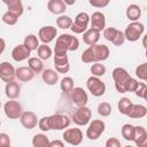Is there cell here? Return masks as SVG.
I'll return each instance as SVG.
<instances>
[{
  "instance_id": "obj_52",
  "label": "cell",
  "mask_w": 147,
  "mask_h": 147,
  "mask_svg": "<svg viewBox=\"0 0 147 147\" xmlns=\"http://www.w3.org/2000/svg\"><path fill=\"white\" fill-rule=\"evenodd\" d=\"M1 44H2V46H1L0 53H2V52H3V49H5V39H3V38H1Z\"/></svg>"
},
{
  "instance_id": "obj_25",
  "label": "cell",
  "mask_w": 147,
  "mask_h": 147,
  "mask_svg": "<svg viewBox=\"0 0 147 147\" xmlns=\"http://www.w3.org/2000/svg\"><path fill=\"white\" fill-rule=\"evenodd\" d=\"M41 78L47 85H55L59 82V72L53 69H46L42 71Z\"/></svg>"
},
{
  "instance_id": "obj_43",
  "label": "cell",
  "mask_w": 147,
  "mask_h": 147,
  "mask_svg": "<svg viewBox=\"0 0 147 147\" xmlns=\"http://www.w3.org/2000/svg\"><path fill=\"white\" fill-rule=\"evenodd\" d=\"M138 84H139V82L137 79H134L133 77H131L125 84V92H136Z\"/></svg>"
},
{
  "instance_id": "obj_9",
  "label": "cell",
  "mask_w": 147,
  "mask_h": 147,
  "mask_svg": "<svg viewBox=\"0 0 147 147\" xmlns=\"http://www.w3.org/2000/svg\"><path fill=\"white\" fill-rule=\"evenodd\" d=\"M92 117V111L88 107L77 108L72 114V121L77 125H86L90 123Z\"/></svg>"
},
{
  "instance_id": "obj_38",
  "label": "cell",
  "mask_w": 147,
  "mask_h": 147,
  "mask_svg": "<svg viewBox=\"0 0 147 147\" xmlns=\"http://www.w3.org/2000/svg\"><path fill=\"white\" fill-rule=\"evenodd\" d=\"M1 20H2V22H3L5 24H7V25H15V24L17 23V21H18V16L15 15L14 13L7 10V11L2 15Z\"/></svg>"
},
{
  "instance_id": "obj_44",
  "label": "cell",
  "mask_w": 147,
  "mask_h": 147,
  "mask_svg": "<svg viewBox=\"0 0 147 147\" xmlns=\"http://www.w3.org/2000/svg\"><path fill=\"white\" fill-rule=\"evenodd\" d=\"M88 3L95 8H103L109 5V0H88Z\"/></svg>"
},
{
  "instance_id": "obj_5",
  "label": "cell",
  "mask_w": 147,
  "mask_h": 147,
  "mask_svg": "<svg viewBox=\"0 0 147 147\" xmlns=\"http://www.w3.org/2000/svg\"><path fill=\"white\" fill-rule=\"evenodd\" d=\"M145 31V26L142 23L140 22H131L125 31H124V34H125V39L129 40V41H137L144 33Z\"/></svg>"
},
{
  "instance_id": "obj_18",
  "label": "cell",
  "mask_w": 147,
  "mask_h": 147,
  "mask_svg": "<svg viewBox=\"0 0 147 147\" xmlns=\"http://www.w3.org/2000/svg\"><path fill=\"white\" fill-rule=\"evenodd\" d=\"M47 9L55 15H63V13L67 10V5L63 0H49L47 2Z\"/></svg>"
},
{
  "instance_id": "obj_41",
  "label": "cell",
  "mask_w": 147,
  "mask_h": 147,
  "mask_svg": "<svg viewBox=\"0 0 147 147\" xmlns=\"http://www.w3.org/2000/svg\"><path fill=\"white\" fill-rule=\"evenodd\" d=\"M117 33H118V30L115 29V28H113V26L106 28L103 30V37H105V39L108 40V41H110V42H113L115 40V38L117 37Z\"/></svg>"
},
{
  "instance_id": "obj_54",
  "label": "cell",
  "mask_w": 147,
  "mask_h": 147,
  "mask_svg": "<svg viewBox=\"0 0 147 147\" xmlns=\"http://www.w3.org/2000/svg\"><path fill=\"white\" fill-rule=\"evenodd\" d=\"M145 56H146V59H147V48H145Z\"/></svg>"
},
{
  "instance_id": "obj_21",
  "label": "cell",
  "mask_w": 147,
  "mask_h": 147,
  "mask_svg": "<svg viewBox=\"0 0 147 147\" xmlns=\"http://www.w3.org/2000/svg\"><path fill=\"white\" fill-rule=\"evenodd\" d=\"M134 142H136L137 147H147V131L141 125L136 126Z\"/></svg>"
},
{
  "instance_id": "obj_30",
  "label": "cell",
  "mask_w": 147,
  "mask_h": 147,
  "mask_svg": "<svg viewBox=\"0 0 147 147\" xmlns=\"http://www.w3.org/2000/svg\"><path fill=\"white\" fill-rule=\"evenodd\" d=\"M28 67L34 72V74H40L44 71V64L42 60L39 57H30L28 60Z\"/></svg>"
},
{
  "instance_id": "obj_32",
  "label": "cell",
  "mask_w": 147,
  "mask_h": 147,
  "mask_svg": "<svg viewBox=\"0 0 147 147\" xmlns=\"http://www.w3.org/2000/svg\"><path fill=\"white\" fill-rule=\"evenodd\" d=\"M68 47H69V51L70 52H74V51H77L78 47H79V40L77 39V37L75 36H71V34H68V33H63L62 34Z\"/></svg>"
},
{
  "instance_id": "obj_39",
  "label": "cell",
  "mask_w": 147,
  "mask_h": 147,
  "mask_svg": "<svg viewBox=\"0 0 147 147\" xmlns=\"http://www.w3.org/2000/svg\"><path fill=\"white\" fill-rule=\"evenodd\" d=\"M98 114L102 117H107L111 114V106L108 103V102H101L98 105Z\"/></svg>"
},
{
  "instance_id": "obj_28",
  "label": "cell",
  "mask_w": 147,
  "mask_h": 147,
  "mask_svg": "<svg viewBox=\"0 0 147 147\" xmlns=\"http://www.w3.org/2000/svg\"><path fill=\"white\" fill-rule=\"evenodd\" d=\"M32 146L33 147H49L51 140L44 133H37L32 138Z\"/></svg>"
},
{
  "instance_id": "obj_55",
  "label": "cell",
  "mask_w": 147,
  "mask_h": 147,
  "mask_svg": "<svg viewBox=\"0 0 147 147\" xmlns=\"http://www.w3.org/2000/svg\"><path fill=\"white\" fill-rule=\"evenodd\" d=\"M124 147H133V146H130V145H127V146H124Z\"/></svg>"
},
{
  "instance_id": "obj_46",
  "label": "cell",
  "mask_w": 147,
  "mask_h": 147,
  "mask_svg": "<svg viewBox=\"0 0 147 147\" xmlns=\"http://www.w3.org/2000/svg\"><path fill=\"white\" fill-rule=\"evenodd\" d=\"M125 40H126V39H125V34H124V32H122V31L118 30L117 37L115 38V40L113 41V44H114L115 46H122V45L124 44Z\"/></svg>"
},
{
  "instance_id": "obj_27",
  "label": "cell",
  "mask_w": 147,
  "mask_h": 147,
  "mask_svg": "<svg viewBox=\"0 0 147 147\" xmlns=\"http://www.w3.org/2000/svg\"><path fill=\"white\" fill-rule=\"evenodd\" d=\"M146 114H147V109H146L145 106H142V105H134L133 103L131 106V108H130V110H129L126 116H129L131 118H142V117L146 116Z\"/></svg>"
},
{
  "instance_id": "obj_33",
  "label": "cell",
  "mask_w": 147,
  "mask_h": 147,
  "mask_svg": "<svg viewBox=\"0 0 147 147\" xmlns=\"http://www.w3.org/2000/svg\"><path fill=\"white\" fill-rule=\"evenodd\" d=\"M132 105H133L132 101H131L129 98H125V96H124V98L119 99V101H118V103H117V108H118V110H119L121 114L127 115V113H129V110H130V108H131Z\"/></svg>"
},
{
  "instance_id": "obj_15",
  "label": "cell",
  "mask_w": 147,
  "mask_h": 147,
  "mask_svg": "<svg viewBox=\"0 0 147 147\" xmlns=\"http://www.w3.org/2000/svg\"><path fill=\"white\" fill-rule=\"evenodd\" d=\"M20 122H21L23 127H25L28 130H31V129L37 126L39 121L37 118V115L33 111H23L22 116L20 117Z\"/></svg>"
},
{
  "instance_id": "obj_10",
  "label": "cell",
  "mask_w": 147,
  "mask_h": 147,
  "mask_svg": "<svg viewBox=\"0 0 147 147\" xmlns=\"http://www.w3.org/2000/svg\"><path fill=\"white\" fill-rule=\"evenodd\" d=\"M70 125V118L63 114H54L49 116L51 130H64Z\"/></svg>"
},
{
  "instance_id": "obj_29",
  "label": "cell",
  "mask_w": 147,
  "mask_h": 147,
  "mask_svg": "<svg viewBox=\"0 0 147 147\" xmlns=\"http://www.w3.org/2000/svg\"><path fill=\"white\" fill-rule=\"evenodd\" d=\"M122 137L127 140V141H134V136H136V126L132 124H124L122 126Z\"/></svg>"
},
{
  "instance_id": "obj_3",
  "label": "cell",
  "mask_w": 147,
  "mask_h": 147,
  "mask_svg": "<svg viewBox=\"0 0 147 147\" xmlns=\"http://www.w3.org/2000/svg\"><path fill=\"white\" fill-rule=\"evenodd\" d=\"M90 21H91V16L87 13L82 11V13L77 14V16L75 17V21H74L70 29L74 33H78V34L79 33H85L88 30L87 26H88Z\"/></svg>"
},
{
  "instance_id": "obj_20",
  "label": "cell",
  "mask_w": 147,
  "mask_h": 147,
  "mask_svg": "<svg viewBox=\"0 0 147 147\" xmlns=\"http://www.w3.org/2000/svg\"><path fill=\"white\" fill-rule=\"evenodd\" d=\"M5 93H6V96L9 100H15L21 94V86H20V84L16 83V82L7 83L6 87H5Z\"/></svg>"
},
{
  "instance_id": "obj_8",
  "label": "cell",
  "mask_w": 147,
  "mask_h": 147,
  "mask_svg": "<svg viewBox=\"0 0 147 147\" xmlns=\"http://www.w3.org/2000/svg\"><path fill=\"white\" fill-rule=\"evenodd\" d=\"M63 139L65 142L72 146H78L83 141V132L78 127H70L64 130L63 132Z\"/></svg>"
},
{
  "instance_id": "obj_2",
  "label": "cell",
  "mask_w": 147,
  "mask_h": 147,
  "mask_svg": "<svg viewBox=\"0 0 147 147\" xmlns=\"http://www.w3.org/2000/svg\"><path fill=\"white\" fill-rule=\"evenodd\" d=\"M111 76H113V79H114V83H115L116 91L119 92V93H126L125 92V84L131 78L129 72L124 68L117 67V68H115L113 70Z\"/></svg>"
},
{
  "instance_id": "obj_34",
  "label": "cell",
  "mask_w": 147,
  "mask_h": 147,
  "mask_svg": "<svg viewBox=\"0 0 147 147\" xmlns=\"http://www.w3.org/2000/svg\"><path fill=\"white\" fill-rule=\"evenodd\" d=\"M74 21L71 20L70 16H67V15H61L56 18V25L60 28V29H70L71 25H72Z\"/></svg>"
},
{
  "instance_id": "obj_24",
  "label": "cell",
  "mask_w": 147,
  "mask_h": 147,
  "mask_svg": "<svg viewBox=\"0 0 147 147\" xmlns=\"http://www.w3.org/2000/svg\"><path fill=\"white\" fill-rule=\"evenodd\" d=\"M3 2L7 5L8 11L14 13L18 17L22 16V14L24 11V8H23V3H22L21 0H3Z\"/></svg>"
},
{
  "instance_id": "obj_40",
  "label": "cell",
  "mask_w": 147,
  "mask_h": 147,
  "mask_svg": "<svg viewBox=\"0 0 147 147\" xmlns=\"http://www.w3.org/2000/svg\"><path fill=\"white\" fill-rule=\"evenodd\" d=\"M136 75L139 79L147 83V62L141 63L136 68Z\"/></svg>"
},
{
  "instance_id": "obj_23",
  "label": "cell",
  "mask_w": 147,
  "mask_h": 147,
  "mask_svg": "<svg viewBox=\"0 0 147 147\" xmlns=\"http://www.w3.org/2000/svg\"><path fill=\"white\" fill-rule=\"evenodd\" d=\"M69 52V47L63 38L62 34H60L56 38L55 41V48H54V56H64Z\"/></svg>"
},
{
  "instance_id": "obj_53",
  "label": "cell",
  "mask_w": 147,
  "mask_h": 147,
  "mask_svg": "<svg viewBox=\"0 0 147 147\" xmlns=\"http://www.w3.org/2000/svg\"><path fill=\"white\" fill-rule=\"evenodd\" d=\"M142 99H145V100L147 101V88H146V91H145V93H144V96H142Z\"/></svg>"
},
{
  "instance_id": "obj_19",
  "label": "cell",
  "mask_w": 147,
  "mask_h": 147,
  "mask_svg": "<svg viewBox=\"0 0 147 147\" xmlns=\"http://www.w3.org/2000/svg\"><path fill=\"white\" fill-rule=\"evenodd\" d=\"M99 39H100V31L95 29L90 28L85 33H83V41L88 46L96 45Z\"/></svg>"
},
{
  "instance_id": "obj_45",
  "label": "cell",
  "mask_w": 147,
  "mask_h": 147,
  "mask_svg": "<svg viewBox=\"0 0 147 147\" xmlns=\"http://www.w3.org/2000/svg\"><path fill=\"white\" fill-rule=\"evenodd\" d=\"M0 147H10V138L7 133H0Z\"/></svg>"
},
{
  "instance_id": "obj_22",
  "label": "cell",
  "mask_w": 147,
  "mask_h": 147,
  "mask_svg": "<svg viewBox=\"0 0 147 147\" xmlns=\"http://www.w3.org/2000/svg\"><path fill=\"white\" fill-rule=\"evenodd\" d=\"M34 75L36 74L29 67H18L16 69V78L20 82H23V83H26V82L32 80L33 77H34Z\"/></svg>"
},
{
  "instance_id": "obj_7",
  "label": "cell",
  "mask_w": 147,
  "mask_h": 147,
  "mask_svg": "<svg viewBox=\"0 0 147 147\" xmlns=\"http://www.w3.org/2000/svg\"><path fill=\"white\" fill-rule=\"evenodd\" d=\"M3 111L10 119H17L22 116V105L16 100H9L3 105Z\"/></svg>"
},
{
  "instance_id": "obj_1",
  "label": "cell",
  "mask_w": 147,
  "mask_h": 147,
  "mask_svg": "<svg viewBox=\"0 0 147 147\" xmlns=\"http://www.w3.org/2000/svg\"><path fill=\"white\" fill-rule=\"evenodd\" d=\"M110 55V51L108 48V46L103 45V44H96L93 46H88V48H86L83 54H82V61L84 63H96V62H101L105 61L109 57Z\"/></svg>"
},
{
  "instance_id": "obj_49",
  "label": "cell",
  "mask_w": 147,
  "mask_h": 147,
  "mask_svg": "<svg viewBox=\"0 0 147 147\" xmlns=\"http://www.w3.org/2000/svg\"><path fill=\"white\" fill-rule=\"evenodd\" d=\"M49 147H64V144L62 140H59V139H55L53 141H51V146Z\"/></svg>"
},
{
  "instance_id": "obj_31",
  "label": "cell",
  "mask_w": 147,
  "mask_h": 147,
  "mask_svg": "<svg viewBox=\"0 0 147 147\" xmlns=\"http://www.w3.org/2000/svg\"><path fill=\"white\" fill-rule=\"evenodd\" d=\"M23 44L32 52V51H38L39 48V38H37V36L34 34H28L25 38H24V41Z\"/></svg>"
},
{
  "instance_id": "obj_26",
  "label": "cell",
  "mask_w": 147,
  "mask_h": 147,
  "mask_svg": "<svg viewBox=\"0 0 147 147\" xmlns=\"http://www.w3.org/2000/svg\"><path fill=\"white\" fill-rule=\"evenodd\" d=\"M125 14H126V17L131 22H138V20L141 16V8H140V6H138L136 3H131L127 6Z\"/></svg>"
},
{
  "instance_id": "obj_4",
  "label": "cell",
  "mask_w": 147,
  "mask_h": 147,
  "mask_svg": "<svg viewBox=\"0 0 147 147\" xmlns=\"http://www.w3.org/2000/svg\"><path fill=\"white\" fill-rule=\"evenodd\" d=\"M86 86H87V90L91 92V94L93 96H96V98L102 96L106 92V84L99 77L91 76L90 78H87Z\"/></svg>"
},
{
  "instance_id": "obj_37",
  "label": "cell",
  "mask_w": 147,
  "mask_h": 147,
  "mask_svg": "<svg viewBox=\"0 0 147 147\" xmlns=\"http://www.w3.org/2000/svg\"><path fill=\"white\" fill-rule=\"evenodd\" d=\"M91 74H92V76H94V77H102L105 74H106V67L103 65V64H101L100 62H96V63H93L92 65H91Z\"/></svg>"
},
{
  "instance_id": "obj_6",
  "label": "cell",
  "mask_w": 147,
  "mask_h": 147,
  "mask_svg": "<svg viewBox=\"0 0 147 147\" xmlns=\"http://www.w3.org/2000/svg\"><path fill=\"white\" fill-rule=\"evenodd\" d=\"M106 129V124L101 119H93L88 126H87V130H86V137L90 139V140H96L105 131Z\"/></svg>"
},
{
  "instance_id": "obj_14",
  "label": "cell",
  "mask_w": 147,
  "mask_h": 147,
  "mask_svg": "<svg viewBox=\"0 0 147 147\" xmlns=\"http://www.w3.org/2000/svg\"><path fill=\"white\" fill-rule=\"evenodd\" d=\"M30 53H31V51L24 44H21V45H17V46H15L13 48L11 57L16 62H22L24 60H29L30 59Z\"/></svg>"
},
{
  "instance_id": "obj_11",
  "label": "cell",
  "mask_w": 147,
  "mask_h": 147,
  "mask_svg": "<svg viewBox=\"0 0 147 147\" xmlns=\"http://www.w3.org/2000/svg\"><path fill=\"white\" fill-rule=\"evenodd\" d=\"M70 98L72 103L78 108L86 107V103L88 102V95L83 87H74L70 92Z\"/></svg>"
},
{
  "instance_id": "obj_12",
  "label": "cell",
  "mask_w": 147,
  "mask_h": 147,
  "mask_svg": "<svg viewBox=\"0 0 147 147\" xmlns=\"http://www.w3.org/2000/svg\"><path fill=\"white\" fill-rule=\"evenodd\" d=\"M0 78L5 83L14 82V78H16V69L13 67L9 62H1L0 63Z\"/></svg>"
},
{
  "instance_id": "obj_50",
  "label": "cell",
  "mask_w": 147,
  "mask_h": 147,
  "mask_svg": "<svg viewBox=\"0 0 147 147\" xmlns=\"http://www.w3.org/2000/svg\"><path fill=\"white\" fill-rule=\"evenodd\" d=\"M142 46H144L145 48H147V33L142 37Z\"/></svg>"
},
{
  "instance_id": "obj_16",
  "label": "cell",
  "mask_w": 147,
  "mask_h": 147,
  "mask_svg": "<svg viewBox=\"0 0 147 147\" xmlns=\"http://www.w3.org/2000/svg\"><path fill=\"white\" fill-rule=\"evenodd\" d=\"M91 28L92 29H95L98 31H102L106 29V17H105V14L101 13V11H94L91 16Z\"/></svg>"
},
{
  "instance_id": "obj_42",
  "label": "cell",
  "mask_w": 147,
  "mask_h": 147,
  "mask_svg": "<svg viewBox=\"0 0 147 147\" xmlns=\"http://www.w3.org/2000/svg\"><path fill=\"white\" fill-rule=\"evenodd\" d=\"M38 126L41 131L44 132H47V131H51V126H49V116H44L42 118L39 119L38 122Z\"/></svg>"
},
{
  "instance_id": "obj_56",
  "label": "cell",
  "mask_w": 147,
  "mask_h": 147,
  "mask_svg": "<svg viewBox=\"0 0 147 147\" xmlns=\"http://www.w3.org/2000/svg\"><path fill=\"white\" fill-rule=\"evenodd\" d=\"M10 147H11V146H10Z\"/></svg>"
},
{
  "instance_id": "obj_36",
  "label": "cell",
  "mask_w": 147,
  "mask_h": 147,
  "mask_svg": "<svg viewBox=\"0 0 147 147\" xmlns=\"http://www.w3.org/2000/svg\"><path fill=\"white\" fill-rule=\"evenodd\" d=\"M60 87L62 92L64 93H70L74 90V79L71 77H63L60 83Z\"/></svg>"
},
{
  "instance_id": "obj_48",
  "label": "cell",
  "mask_w": 147,
  "mask_h": 147,
  "mask_svg": "<svg viewBox=\"0 0 147 147\" xmlns=\"http://www.w3.org/2000/svg\"><path fill=\"white\" fill-rule=\"evenodd\" d=\"M106 147H121V141H119V139H117L115 137H111V138L107 139Z\"/></svg>"
},
{
  "instance_id": "obj_13",
  "label": "cell",
  "mask_w": 147,
  "mask_h": 147,
  "mask_svg": "<svg viewBox=\"0 0 147 147\" xmlns=\"http://www.w3.org/2000/svg\"><path fill=\"white\" fill-rule=\"evenodd\" d=\"M57 36V30L55 26H52V25H46V26H42L39 29V32H38V37L39 39L42 41V44L47 45L49 42H52L55 37Z\"/></svg>"
},
{
  "instance_id": "obj_51",
  "label": "cell",
  "mask_w": 147,
  "mask_h": 147,
  "mask_svg": "<svg viewBox=\"0 0 147 147\" xmlns=\"http://www.w3.org/2000/svg\"><path fill=\"white\" fill-rule=\"evenodd\" d=\"M65 5H75V0H63Z\"/></svg>"
},
{
  "instance_id": "obj_17",
  "label": "cell",
  "mask_w": 147,
  "mask_h": 147,
  "mask_svg": "<svg viewBox=\"0 0 147 147\" xmlns=\"http://www.w3.org/2000/svg\"><path fill=\"white\" fill-rule=\"evenodd\" d=\"M54 65H55V70L59 74H67L70 70V63H69L68 55L54 56Z\"/></svg>"
},
{
  "instance_id": "obj_47",
  "label": "cell",
  "mask_w": 147,
  "mask_h": 147,
  "mask_svg": "<svg viewBox=\"0 0 147 147\" xmlns=\"http://www.w3.org/2000/svg\"><path fill=\"white\" fill-rule=\"evenodd\" d=\"M146 88H147V85H146L145 83L139 82L138 87H137V90H136L134 94H136L138 98H142V96H144V93H145V91H146Z\"/></svg>"
},
{
  "instance_id": "obj_35",
  "label": "cell",
  "mask_w": 147,
  "mask_h": 147,
  "mask_svg": "<svg viewBox=\"0 0 147 147\" xmlns=\"http://www.w3.org/2000/svg\"><path fill=\"white\" fill-rule=\"evenodd\" d=\"M37 53H38V57L40 60H48L52 56V54H53L51 47L48 45H45V44H42V45L39 46Z\"/></svg>"
}]
</instances>
